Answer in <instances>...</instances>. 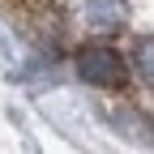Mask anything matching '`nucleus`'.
Wrapping results in <instances>:
<instances>
[{
    "label": "nucleus",
    "mask_w": 154,
    "mask_h": 154,
    "mask_svg": "<svg viewBox=\"0 0 154 154\" xmlns=\"http://www.w3.org/2000/svg\"><path fill=\"white\" fill-rule=\"evenodd\" d=\"M77 73H82L86 86H99V90H120L124 77H128V64L120 51L111 47H86L77 56Z\"/></svg>",
    "instance_id": "1"
},
{
    "label": "nucleus",
    "mask_w": 154,
    "mask_h": 154,
    "mask_svg": "<svg viewBox=\"0 0 154 154\" xmlns=\"http://www.w3.org/2000/svg\"><path fill=\"white\" fill-rule=\"evenodd\" d=\"M77 17L90 30H116L124 22V0H77Z\"/></svg>",
    "instance_id": "2"
},
{
    "label": "nucleus",
    "mask_w": 154,
    "mask_h": 154,
    "mask_svg": "<svg viewBox=\"0 0 154 154\" xmlns=\"http://www.w3.org/2000/svg\"><path fill=\"white\" fill-rule=\"evenodd\" d=\"M137 69H141L146 82L154 77V64H150V38H141V43H137Z\"/></svg>",
    "instance_id": "3"
}]
</instances>
